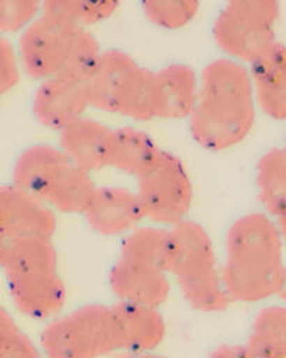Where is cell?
<instances>
[{
    "instance_id": "11",
    "label": "cell",
    "mask_w": 286,
    "mask_h": 358,
    "mask_svg": "<svg viewBox=\"0 0 286 358\" xmlns=\"http://www.w3.org/2000/svg\"><path fill=\"white\" fill-rule=\"evenodd\" d=\"M56 213L15 185H0V268L13 248L27 240H52Z\"/></svg>"
},
{
    "instance_id": "9",
    "label": "cell",
    "mask_w": 286,
    "mask_h": 358,
    "mask_svg": "<svg viewBox=\"0 0 286 358\" xmlns=\"http://www.w3.org/2000/svg\"><path fill=\"white\" fill-rule=\"evenodd\" d=\"M136 194L145 218L169 228L188 218L193 201L192 181L183 162L167 152L139 178Z\"/></svg>"
},
{
    "instance_id": "24",
    "label": "cell",
    "mask_w": 286,
    "mask_h": 358,
    "mask_svg": "<svg viewBox=\"0 0 286 358\" xmlns=\"http://www.w3.org/2000/svg\"><path fill=\"white\" fill-rule=\"evenodd\" d=\"M102 53L96 38L86 29H79L70 43L61 73L86 83L98 68Z\"/></svg>"
},
{
    "instance_id": "4",
    "label": "cell",
    "mask_w": 286,
    "mask_h": 358,
    "mask_svg": "<svg viewBox=\"0 0 286 358\" xmlns=\"http://www.w3.org/2000/svg\"><path fill=\"white\" fill-rule=\"evenodd\" d=\"M12 181L53 213L62 214H83L98 189L91 173L75 166L52 145H35L22 152L13 166Z\"/></svg>"
},
{
    "instance_id": "1",
    "label": "cell",
    "mask_w": 286,
    "mask_h": 358,
    "mask_svg": "<svg viewBox=\"0 0 286 358\" xmlns=\"http://www.w3.org/2000/svg\"><path fill=\"white\" fill-rule=\"evenodd\" d=\"M285 231L266 214H246L229 227L220 278L231 303H261L283 294Z\"/></svg>"
},
{
    "instance_id": "22",
    "label": "cell",
    "mask_w": 286,
    "mask_h": 358,
    "mask_svg": "<svg viewBox=\"0 0 286 358\" xmlns=\"http://www.w3.org/2000/svg\"><path fill=\"white\" fill-rule=\"evenodd\" d=\"M169 229L159 227H136L128 232L121 245V257L149 264L166 271Z\"/></svg>"
},
{
    "instance_id": "8",
    "label": "cell",
    "mask_w": 286,
    "mask_h": 358,
    "mask_svg": "<svg viewBox=\"0 0 286 358\" xmlns=\"http://www.w3.org/2000/svg\"><path fill=\"white\" fill-rule=\"evenodd\" d=\"M279 3L272 0H236L215 20L213 38L234 61L252 62L276 42Z\"/></svg>"
},
{
    "instance_id": "26",
    "label": "cell",
    "mask_w": 286,
    "mask_h": 358,
    "mask_svg": "<svg viewBox=\"0 0 286 358\" xmlns=\"http://www.w3.org/2000/svg\"><path fill=\"white\" fill-rule=\"evenodd\" d=\"M39 15V2H33V0H0V34L24 31Z\"/></svg>"
},
{
    "instance_id": "12",
    "label": "cell",
    "mask_w": 286,
    "mask_h": 358,
    "mask_svg": "<svg viewBox=\"0 0 286 358\" xmlns=\"http://www.w3.org/2000/svg\"><path fill=\"white\" fill-rule=\"evenodd\" d=\"M109 320L116 352H153L166 336V322L159 308L118 301L109 307Z\"/></svg>"
},
{
    "instance_id": "15",
    "label": "cell",
    "mask_w": 286,
    "mask_h": 358,
    "mask_svg": "<svg viewBox=\"0 0 286 358\" xmlns=\"http://www.w3.org/2000/svg\"><path fill=\"white\" fill-rule=\"evenodd\" d=\"M82 215L93 232L103 236L126 235L145 220L137 194L122 187L98 188Z\"/></svg>"
},
{
    "instance_id": "7",
    "label": "cell",
    "mask_w": 286,
    "mask_h": 358,
    "mask_svg": "<svg viewBox=\"0 0 286 358\" xmlns=\"http://www.w3.org/2000/svg\"><path fill=\"white\" fill-rule=\"evenodd\" d=\"M45 358H103L116 352L109 306L86 304L49 320L40 334Z\"/></svg>"
},
{
    "instance_id": "10",
    "label": "cell",
    "mask_w": 286,
    "mask_h": 358,
    "mask_svg": "<svg viewBox=\"0 0 286 358\" xmlns=\"http://www.w3.org/2000/svg\"><path fill=\"white\" fill-rule=\"evenodd\" d=\"M79 29L61 17L42 12L24 29L19 41L17 57L24 72L36 80H46L61 73Z\"/></svg>"
},
{
    "instance_id": "20",
    "label": "cell",
    "mask_w": 286,
    "mask_h": 358,
    "mask_svg": "<svg viewBox=\"0 0 286 358\" xmlns=\"http://www.w3.org/2000/svg\"><path fill=\"white\" fill-rule=\"evenodd\" d=\"M241 350L243 358H286L285 307L269 306L257 313Z\"/></svg>"
},
{
    "instance_id": "2",
    "label": "cell",
    "mask_w": 286,
    "mask_h": 358,
    "mask_svg": "<svg viewBox=\"0 0 286 358\" xmlns=\"http://www.w3.org/2000/svg\"><path fill=\"white\" fill-rule=\"evenodd\" d=\"M197 80V98L189 116L193 139L213 152L236 146L250 134L256 117L248 69L234 59H216Z\"/></svg>"
},
{
    "instance_id": "30",
    "label": "cell",
    "mask_w": 286,
    "mask_h": 358,
    "mask_svg": "<svg viewBox=\"0 0 286 358\" xmlns=\"http://www.w3.org/2000/svg\"><path fill=\"white\" fill-rule=\"evenodd\" d=\"M208 358H243L241 345L235 344H225L220 347H216Z\"/></svg>"
},
{
    "instance_id": "19",
    "label": "cell",
    "mask_w": 286,
    "mask_h": 358,
    "mask_svg": "<svg viewBox=\"0 0 286 358\" xmlns=\"http://www.w3.org/2000/svg\"><path fill=\"white\" fill-rule=\"evenodd\" d=\"M162 151L156 141L146 132L123 127L113 129V152L110 166L136 176L146 175L162 158Z\"/></svg>"
},
{
    "instance_id": "16",
    "label": "cell",
    "mask_w": 286,
    "mask_h": 358,
    "mask_svg": "<svg viewBox=\"0 0 286 358\" xmlns=\"http://www.w3.org/2000/svg\"><path fill=\"white\" fill-rule=\"evenodd\" d=\"M59 149L79 169L92 173L110 166L113 129L82 116L59 131Z\"/></svg>"
},
{
    "instance_id": "21",
    "label": "cell",
    "mask_w": 286,
    "mask_h": 358,
    "mask_svg": "<svg viewBox=\"0 0 286 358\" xmlns=\"http://www.w3.org/2000/svg\"><path fill=\"white\" fill-rule=\"evenodd\" d=\"M256 185L265 214L283 231L286 220V152L273 148L257 162Z\"/></svg>"
},
{
    "instance_id": "29",
    "label": "cell",
    "mask_w": 286,
    "mask_h": 358,
    "mask_svg": "<svg viewBox=\"0 0 286 358\" xmlns=\"http://www.w3.org/2000/svg\"><path fill=\"white\" fill-rule=\"evenodd\" d=\"M2 358H45L40 348L33 344L24 333L20 340Z\"/></svg>"
},
{
    "instance_id": "27",
    "label": "cell",
    "mask_w": 286,
    "mask_h": 358,
    "mask_svg": "<svg viewBox=\"0 0 286 358\" xmlns=\"http://www.w3.org/2000/svg\"><path fill=\"white\" fill-rule=\"evenodd\" d=\"M20 79L19 57L12 42L0 35V96L8 94Z\"/></svg>"
},
{
    "instance_id": "13",
    "label": "cell",
    "mask_w": 286,
    "mask_h": 358,
    "mask_svg": "<svg viewBox=\"0 0 286 358\" xmlns=\"http://www.w3.org/2000/svg\"><path fill=\"white\" fill-rule=\"evenodd\" d=\"M89 105L86 83L65 73L42 80L32 109L38 121L50 129L61 131L84 116Z\"/></svg>"
},
{
    "instance_id": "28",
    "label": "cell",
    "mask_w": 286,
    "mask_h": 358,
    "mask_svg": "<svg viewBox=\"0 0 286 358\" xmlns=\"http://www.w3.org/2000/svg\"><path fill=\"white\" fill-rule=\"evenodd\" d=\"M23 331L16 324L9 311L0 306V358L12 350V347L20 340Z\"/></svg>"
},
{
    "instance_id": "6",
    "label": "cell",
    "mask_w": 286,
    "mask_h": 358,
    "mask_svg": "<svg viewBox=\"0 0 286 358\" xmlns=\"http://www.w3.org/2000/svg\"><path fill=\"white\" fill-rule=\"evenodd\" d=\"M151 75L119 49L102 53L98 68L86 82L89 105L135 121H151Z\"/></svg>"
},
{
    "instance_id": "14",
    "label": "cell",
    "mask_w": 286,
    "mask_h": 358,
    "mask_svg": "<svg viewBox=\"0 0 286 358\" xmlns=\"http://www.w3.org/2000/svg\"><path fill=\"white\" fill-rule=\"evenodd\" d=\"M109 285L121 303L160 308L170 295V280L165 270L119 255L113 264Z\"/></svg>"
},
{
    "instance_id": "31",
    "label": "cell",
    "mask_w": 286,
    "mask_h": 358,
    "mask_svg": "<svg viewBox=\"0 0 286 358\" xmlns=\"http://www.w3.org/2000/svg\"><path fill=\"white\" fill-rule=\"evenodd\" d=\"M119 358H166V357L153 351V352H137V354H121Z\"/></svg>"
},
{
    "instance_id": "17",
    "label": "cell",
    "mask_w": 286,
    "mask_h": 358,
    "mask_svg": "<svg viewBox=\"0 0 286 358\" xmlns=\"http://www.w3.org/2000/svg\"><path fill=\"white\" fill-rule=\"evenodd\" d=\"M197 76L188 65L174 64L151 75V109L153 119L189 117L197 98Z\"/></svg>"
},
{
    "instance_id": "5",
    "label": "cell",
    "mask_w": 286,
    "mask_h": 358,
    "mask_svg": "<svg viewBox=\"0 0 286 358\" xmlns=\"http://www.w3.org/2000/svg\"><path fill=\"white\" fill-rule=\"evenodd\" d=\"M2 270L19 313L39 321L61 314L68 289L59 273V258L52 240L35 238L16 245Z\"/></svg>"
},
{
    "instance_id": "18",
    "label": "cell",
    "mask_w": 286,
    "mask_h": 358,
    "mask_svg": "<svg viewBox=\"0 0 286 358\" xmlns=\"http://www.w3.org/2000/svg\"><path fill=\"white\" fill-rule=\"evenodd\" d=\"M253 99L272 119L286 117V52L275 42L262 55L255 57L248 69Z\"/></svg>"
},
{
    "instance_id": "3",
    "label": "cell",
    "mask_w": 286,
    "mask_h": 358,
    "mask_svg": "<svg viewBox=\"0 0 286 358\" xmlns=\"http://www.w3.org/2000/svg\"><path fill=\"white\" fill-rule=\"evenodd\" d=\"M169 229L166 273L199 313H223L231 304L220 278L213 241L204 225L183 220Z\"/></svg>"
},
{
    "instance_id": "23",
    "label": "cell",
    "mask_w": 286,
    "mask_h": 358,
    "mask_svg": "<svg viewBox=\"0 0 286 358\" xmlns=\"http://www.w3.org/2000/svg\"><path fill=\"white\" fill-rule=\"evenodd\" d=\"M119 2L114 0H99V2H86V0H49L40 6V12L61 17L80 29L109 19L118 10Z\"/></svg>"
},
{
    "instance_id": "25",
    "label": "cell",
    "mask_w": 286,
    "mask_h": 358,
    "mask_svg": "<svg viewBox=\"0 0 286 358\" xmlns=\"http://www.w3.org/2000/svg\"><path fill=\"white\" fill-rule=\"evenodd\" d=\"M200 3L196 0H149L143 3V12L156 26L175 31L189 24L197 15Z\"/></svg>"
}]
</instances>
